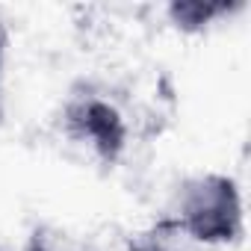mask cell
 Instances as JSON below:
<instances>
[{
    "mask_svg": "<svg viewBox=\"0 0 251 251\" xmlns=\"http://www.w3.org/2000/svg\"><path fill=\"white\" fill-rule=\"evenodd\" d=\"M172 227L198 245H233L242 236V195L233 177L204 172L177 189Z\"/></svg>",
    "mask_w": 251,
    "mask_h": 251,
    "instance_id": "obj_1",
    "label": "cell"
},
{
    "mask_svg": "<svg viewBox=\"0 0 251 251\" xmlns=\"http://www.w3.org/2000/svg\"><path fill=\"white\" fill-rule=\"evenodd\" d=\"M62 133L100 163H118L130 139L124 109L98 86L80 83L62 103Z\"/></svg>",
    "mask_w": 251,
    "mask_h": 251,
    "instance_id": "obj_2",
    "label": "cell"
},
{
    "mask_svg": "<svg viewBox=\"0 0 251 251\" xmlns=\"http://www.w3.org/2000/svg\"><path fill=\"white\" fill-rule=\"evenodd\" d=\"M169 15H172V21H175L177 30L198 33L207 24H213L216 18L230 15V6H225V3H172Z\"/></svg>",
    "mask_w": 251,
    "mask_h": 251,
    "instance_id": "obj_3",
    "label": "cell"
},
{
    "mask_svg": "<svg viewBox=\"0 0 251 251\" xmlns=\"http://www.w3.org/2000/svg\"><path fill=\"white\" fill-rule=\"evenodd\" d=\"M130 251H189V248L183 245V236L169 225V227H157V230L139 236Z\"/></svg>",
    "mask_w": 251,
    "mask_h": 251,
    "instance_id": "obj_4",
    "label": "cell"
},
{
    "mask_svg": "<svg viewBox=\"0 0 251 251\" xmlns=\"http://www.w3.org/2000/svg\"><path fill=\"white\" fill-rule=\"evenodd\" d=\"M27 251H83V248L71 245L62 233H56V230H45V227H42V230L33 233Z\"/></svg>",
    "mask_w": 251,
    "mask_h": 251,
    "instance_id": "obj_5",
    "label": "cell"
},
{
    "mask_svg": "<svg viewBox=\"0 0 251 251\" xmlns=\"http://www.w3.org/2000/svg\"><path fill=\"white\" fill-rule=\"evenodd\" d=\"M6 53H9V27L0 12V80H3V68H6Z\"/></svg>",
    "mask_w": 251,
    "mask_h": 251,
    "instance_id": "obj_6",
    "label": "cell"
}]
</instances>
